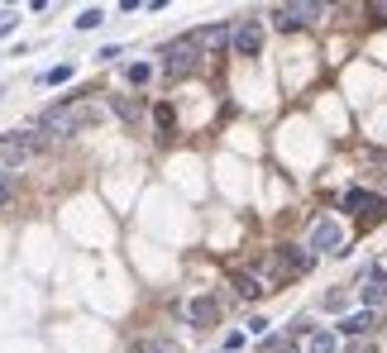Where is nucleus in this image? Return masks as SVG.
Returning <instances> with one entry per match:
<instances>
[{
  "label": "nucleus",
  "mask_w": 387,
  "mask_h": 353,
  "mask_svg": "<svg viewBox=\"0 0 387 353\" xmlns=\"http://www.w3.org/2000/svg\"><path fill=\"white\" fill-rule=\"evenodd\" d=\"M100 119H105V110L96 100H67V105H53L38 115V139H72L82 129H96Z\"/></svg>",
  "instance_id": "obj_1"
},
{
  "label": "nucleus",
  "mask_w": 387,
  "mask_h": 353,
  "mask_svg": "<svg viewBox=\"0 0 387 353\" xmlns=\"http://www.w3.org/2000/svg\"><path fill=\"white\" fill-rule=\"evenodd\" d=\"M206 62V53L192 43V34H182V38H173L168 48H163V77L168 82H182V77H192L196 67Z\"/></svg>",
  "instance_id": "obj_2"
},
{
  "label": "nucleus",
  "mask_w": 387,
  "mask_h": 353,
  "mask_svg": "<svg viewBox=\"0 0 387 353\" xmlns=\"http://www.w3.org/2000/svg\"><path fill=\"white\" fill-rule=\"evenodd\" d=\"M38 148H43L38 129H14V134H5V139H0V168H24Z\"/></svg>",
  "instance_id": "obj_3"
},
{
  "label": "nucleus",
  "mask_w": 387,
  "mask_h": 353,
  "mask_svg": "<svg viewBox=\"0 0 387 353\" xmlns=\"http://www.w3.org/2000/svg\"><path fill=\"white\" fill-rule=\"evenodd\" d=\"M306 249H311V253H344V225H340L335 215L316 220L311 234H306Z\"/></svg>",
  "instance_id": "obj_4"
},
{
  "label": "nucleus",
  "mask_w": 387,
  "mask_h": 353,
  "mask_svg": "<svg viewBox=\"0 0 387 353\" xmlns=\"http://www.w3.org/2000/svg\"><path fill=\"white\" fill-rule=\"evenodd\" d=\"M359 301H364V310L387 306V272L378 263H368L364 272H359Z\"/></svg>",
  "instance_id": "obj_5"
},
{
  "label": "nucleus",
  "mask_w": 387,
  "mask_h": 353,
  "mask_svg": "<svg viewBox=\"0 0 387 353\" xmlns=\"http://www.w3.org/2000/svg\"><path fill=\"white\" fill-rule=\"evenodd\" d=\"M344 210H359V220L364 225H383L387 220V201L383 196H373V191H344Z\"/></svg>",
  "instance_id": "obj_6"
},
{
  "label": "nucleus",
  "mask_w": 387,
  "mask_h": 353,
  "mask_svg": "<svg viewBox=\"0 0 387 353\" xmlns=\"http://www.w3.org/2000/svg\"><path fill=\"white\" fill-rule=\"evenodd\" d=\"M230 48H234V58H258L263 53V19H239Z\"/></svg>",
  "instance_id": "obj_7"
},
{
  "label": "nucleus",
  "mask_w": 387,
  "mask_h": 353,
  "mask_svg": "<svg viewBox=\"0 0 387 353\" xmlns=\"http://www.w3.org/2000/svg\"><path fill=\"white\" fill-rule=\"evenodd\" d=\"M325 14V5H278L273 10V24L283 29V34H291V29H306L311 19H320Z\"/></svg>",
  "instance_id": "obj_8"
},
{
  "label": "nucleus",
  "mask_w": 387,
  "mask_h": 353,
  "mask_svg": "<svg viewBox=\"0 0 387 353\" xmlns=\"http://www.w3.org/2000/svg\"><path fill=\"white\" fill-rule=\"evenodd\" d=\"M273 258H278V277H301V272L311 267V258H316V253H311L306 244H283Z\"/></svg>",
  "instance_id": "obj_9"
},
{
  "label": "nucleus",
  "mask_w": 387,
  "mask_h": 353,
  "mask_svg": "<svg viewBox=\"0 0 387 353\" xmlns=\"http://www.w3.org/2000/svg\"><path fill=\"white\" fill-rule=\"evenodd\" d=\"M230 38H234V29H230V24H201V29H192V43L206 53V58H215Z\"/></svg>",
  "instance_id": "obj_10"
},
{
  "label": "nucleus",
  "mask_w": 387,
  "mask_h": 353,
  "mask_svg": "<svg viewBox=\"0 0 387 353\" xmlns=\"http://www.w3.org/2000/svg\"><path fill=\"white\" fill-rule=\"evenodd\" d=\"M234 291H239L244 301H258V296L268 291V282H263L258 272H234Z\"/></svg>",
  "instance_id": "obj_11"
},
{
  "label": "nucleus",
  "mask_w": 387,
  "mask_h": 353,
  "mask_svg": "<svg viewBox=\"0 0 387 353\" xmlns=\"http://www.w3.org/2000/svg\"><path fill=\"white\" fill-rule=\"evenodd\" d=\"M220 320V301L215 296H196L192 301V325H215Z\"/></svg>",
  "instance_id": "obj_12"
},
{
  "label": "nucleus",
  "mask_w": 387,
  "mask_h": 353,
  "mask_svg": "<svg viewBox=\"0 0 387 353\" xmlns=\"http://www.w3.org/2000/svg\"><path fill=\"white\" fill-rule=\"evenodd\" d=\"M134 353H182V344L177 339H163V334H144L134 344Z\"/></svg>",
  "instance_id": "obj_13"
},
{
  "label": "nucleus",
  "mask_w": 387,
  "mask_h": 353,
  "mask_svg": "<svg viewBox=\"0 0 387 353\" xmlns=\"http://www.w3.org/2000/svg\"><path fill=\"white\" fill-rule=\"evenodd\" d=\"M335 349H340V334L335 330H316L311 344H306V353H335Z\"/></svg>",
  "instance_id": "obj_14"
},
{
  "label": "nucleus",
  "mask_w": 387,
  "mask_h": 353,
  "mask_svg": "<svg viewBox=\"0 0 387 353\" xmlns=\"http://www.w3.org/2000/svg\"><path fill=\"white\" fill-rule=\"evenodd\" d=\"M373 330V310H359L349 320H340V334H368Z\"/></svg>",
  "instance_id": "obj_15"
},
{
  "label": "nucleus",
  "mask_w": 387,
  "mask_h": 353,
  "mask_svg": "<svg viewBox=\"0 0 387 353\" xmlns=\"http://www.w3.org/2000/svg\"><path fill=\"white\" fill-rule=\"evenodd\" d=\"M153 124H158V134H163V139L173 134V124H177V115H173V105H168V100H158V105H153Z\"/></svg>",
  "instance_id": "obj_16"
},
{
  "label": "nucleus",
  "mask_w": 387,
  "mask_h": 353,
  "mask_svg": "<svg viewBox=\"0 0 387 353\" xmlns=\"http://www.w3.org/2000/svg\"><path fill=\"white\" fill-rule=\"evenodd\" d=\"M72 77H77V67L63 62V67H48V72H43V87H63V82H72Z\"/></svg>",
  "instance_id": "obj_17"
},
{
  "label": "nucleus",
  "mask_w": 387,
  "mask_h": 353,
  "mask_svg": "<svg viewBox=\"0 0 387 353\" xmlns=\"http://www.w3.org/2000/svg\"><path fill=\"white\" fill-rule=\"evenodd\" d=\"M139 110H144L139 100H129V95H115V115H120V119H129V124H134V119H139Z\"/></svg>",
  "instance_id": "obj_18"
},
{
  "label": "nucleus",
  "mask_w": 387,
  "mask_h": 353,
  "mask_svg": "<svg viewBox=\"0 0 387 353\" xmlns=\"http://www.w3.org/2000/svg\"><path fill=\"white\" fill-rule=\"evenodd\" d=\"M263 353H296V344H291L287 334H268V339H263Z\"/></svg>",
  "instance_id": "obj_19"
},
{
  "label": "nucleus",
  "mask_w": 387,
  "mask_h": 353,
  "mask_svg": "<svg viewBox=\"0 0 387 353\" xmlns=\"http://www.w3.org/2000/svg\"><path fill=\"white\" fill-rule=\"evenodd\" d=\"M96 24H105V10H100V5H91V10L77 14V29H96Z\"/></svg>",
  "instance_id": "obj_20"
},
{
  "label": "nucleus",
  "mask_w": 387,
  "mask_h": 353,
  "mask_svg": "<svg viewBox=\"0 0 387 353\" xmlns=\"http://www.w3.org/2000/svg\"><path fill=\"white\" fill-rule=\"evenodd\" d=\"M124 77H129V87H144V82L153 77V67H148V62H129V72H124Z\"/></svg>",
  "instance_id": "obj_21"
},
{
  "label": "nucleus",
  "mask_w": 387,
  "mask_h": 353,
  "mask_svg": "<svg viewBox=\"0 0 387 353\" xmlns=\"http://www.w3.org/2000/svg\"><path fill=\"white\" fill-rule=\"evenodd\" d=\"M344 306H349V291H330L325 296V310H344Z\"/></svg>",
  "instance_id": "obj_22"
},
{
  "label": "nucleus",
  "mask_w": 387,
  "mask_h": 353,
  "mask_svg": "<svg viewBox=\"0 0 387 353\" xmlns=\"http://www.w3.org/2000/svg\"><path fill=\"white\" fill-rule=\"evenodd\" d=\"M96 58H100V62H115V58H124V48H120V43H105Z\"/></svg>",
  "instance_id": "obj_23"
},
{
  "label": "nucleus",
  "mask_w": 387,
  "mask_h": 353,
  "mask_svg": "<svg viewBox=\"0 0 387 353\" xmlns=\"http://www.w3.org/2000/svg\"><path fill=\"white\" fill-rule=\"evenodd\" d=\"M244 349V330H234V334H225V353H239Z\"/></svg>",
  "instance_id": "obj_24"
},
{
  "label": "nucleus",
  "mask_w": 387,
  "mask_h": 353,
  "mask_svg": "<svg viewBox=\"0 0 387 353\" xmlns=\"http://www.w3.org/2000/svg\"><path fill=\"white\" fill-rule=\"evenodd\" d=\"M14 24H19V14H14V10H0V34H10Z\"/></svg>",
  "instance_id": "obj_25"
},
{
  "label": "nucleus",
  "mask_w": 387,
  "mask_h": 353,
  "mask_svg": "<svg viewBox=\"0 0 387 353\" xmlns=\"http://www.w3.org/2000/svg\"><path fill=\"white\" fill-rule=\"evenodd\" d=\"M291 334H316V330H311V320H306V315H296V320H291Z\"/></svg>",
  "instance_id": "obj_26"
},
{
  "label": "nucleus",
  "mask_w": 387,
  "mask_h": 353,
  "mask_svg": "<svg viewBox=\"0 0 387 353\" xmlns=\"http://www.w3.org/2000/svg\"><path fill=\"white\" fill-rule=\"evenodd\" d=\"M10 196H14V186H10V176L0 172V205H10Z\"/></svg>",
  "instance_id": "obj_27"
},
{
  "label": "nucleus",
  "mask_w": 387,
  "mask_h": 353,
  "mask_svg": "<svg viewBox=\"0 0 387 353\" xmlns=\"http://www.w3.org/2000/svg\"><path fill=\"white\" fill-rule=\"evenodd\" d=\"M368 14H373L378 24H387V0H378V5H368Z\"/></svg>",
  "instance_id": "obj_28"
}]
</instances>
